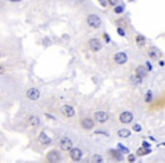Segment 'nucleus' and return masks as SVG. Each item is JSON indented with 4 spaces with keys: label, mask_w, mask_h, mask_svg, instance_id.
Masks as SVG:
<instances>
[{
    "label": "nucleus",
    "mask_w": 165,
    "mask_h": 163,
    "mask_svg": "<svg viewBox=\"0 0 165 163\" xmlns=\"http://www.w3.org/2000/svg\"><path fill=\"white\" fill-rule=\"evenodd\" d=\"M101 23H102V21H101V18L97 15L93 14V15H89L87 17V24L91 27H93V29H99V26H101Z\"/></svg>",
    "instance_id": "obj_1"
},
{
    "label": "nucleus",
    "mask_w": 165,
    "mask_h": 163,
    "mask_svg": "<svg viewBox=\"0 0 165 163\" xmlns=\"http://www.w3.org/2000/svg\"><path fill=\"white\" fill-rule=\"evenodd\" d=\"M72 140L69 138V137H62L60 139V143H59V146L62 151H71L72 150Z\"/></svg>",
    "instance_id": "obj_2"
},
{
    "label": "nucleus",
    "mask_w": 165,
    "mask_h": 163,
    "mask_svg": "<svg viewBox=\"0 0 165 163\" xmlns=\"http://www.w3.org/2000/svg\"><path fill=\"white\" fill-rule=\"evenodd\" d=\"M46 161L48 163H59L60 161V154L58 151L53 150V151H50L46 155Z\"/></svg>",
    "instance_id": "obj_3"
},
{
    "label": "nucleus",
    "mask_w": 165,
    "mask_h": 163,
    "mask_svg": "<svg viewBox=\"0 0 165 163\" xmlns=\"http://www.w3.org/2000/svg\"><path fill=\"white\" fill-rule=\"evenodd\" d=\"M88 47L92 51L96 52V51H99L102 49V43H101L99 39H91L88 41Z\"/></svg>",
    "instance_id": "obj_4"
},
{
    "label": "nucleus",
    "mask_w": 165,
    "mask_h": 163,
    "mask_svg": "<svg viewBox=\"0 0 165 163\" xmlns=\"http://www.w3.org/2000/svg\"><path fill=\"white\" fill-rule=\"evenodd\" d=\"M119 119H120V121L122 124H130L132 121V119H133V116H132L131 112H129V111H123L120 114Z\"/></svg>",
    "instance_id": "obj_5"
},
{
    "label": "nucleus",
    "mask_w": 165,
    "mask_h": 163,
    "mask_svg": "<svg viewBox=\"0 0 165 163\" xmlns=\"http://www.w3.org/2000/svg\"><path fill=\"white\" fill-rule=\"evenodd\" d=\"M61 113L64 116H66L67 118H71V117L75 116V109L71 105H68V104L62 105L61 106Z\"/></svg>",
    "instance_id": "obj_6"
},
{
    "label": "nucleus",
    "mask_w": 165,
    "mask_h": 163,
    "mask_svg": "<svg viewBox=\"0 0 165 163\" xmlns=\"http://www.w3.org/2000/svg\"><path fill=\"white\" fill-rule=\"evenodd\" d=\"M127 60H128V57H127V53H125V52H118L114 56V61L118 65H123L127 63Z\"/></svg>",
    "instance_id": "obj_7"
},
{
    "label": "nucleus",
    "mask_w": 165,
    "mask_h": 163,
    "mask_svg": "<svg viewBox=\"0 0 165 163\" xmlns=\"http://www.w3.org/2000/svg\"><path fill=\"white\" fill-rule=\"evenodd\" d=\"M26 96L30 100H32V101H36L40 98V91L37 88H30L27 91V93H26Z\"/></svg>",
    "instance_id": "obj_8"
},
{
    "label": "nucleus",
    "mask_w": 165,
    "mask_h": 163,
    "mask_svg": "<svg viewBox=\"0 0 165 163\" xmlns=\"http://www.w3.org/2000/svg\"><path fill=\"white\" fill-rule=\"evenodd\" d=\"M148 55H149V57L152 58V59H154V60H157V59H160L161 58V56H162V52L157 49V48H155V47H153V48H150L149 50H148Z\"/></svg>",
    "instance_id": "obj_9"
},
{
    "label": "nucleus",
    "mask_w": 165,
    "mask_h": 163,
    "mask_svg": "<svg viewBox=\"0 0 165 163\" xmlns=\"http://www.w3.org/2000/svg\"><path fill=\"white\" fill-rule=\"evenodd\" d=\"M83 156V152L79 148H72L70 151V158L72 161H79Z\"/></svg>",
    "instance_id": "obj_10"
},
{
    "label": "nucleus",
    "mask_w": 165,
    "mask_h": 163,
    "mask_svg": "<svg viewBox=\"0 0 165 163\" xmlns=\"http://www.w3.org/2000/svg\"><path fill=\"white\" fill-rule=\"evenodd\" d=\"M94 118H95L99 122H105V121H107V119H109V114H107L106 112H104V111H97V112H95Z\"/></svg>",
    "instance_id": "obj_11"
},
{
    "label": "nucleus",
    "mask_w": 165,
    "mask_h": 163,
    "mask_svg": "<svg viewBox=\"0 0 165 163\" xmlns=\"http://www.w3.org/2000/svg\"><path fill=\"white\" fill-rule=\"evenodd\" d=\"M38 142H40L42 145H49V144L51 143V138H50L44 131H42V132L40 134V136H38Z\"/></svg>",
    "instance_id": "obj_12"
},
{
    "label": "nucleus",
    "mask_w": 165,
    "mask_h": 163,
    "mask_svg": "<svg viewBox=\"0 0 165 163\" xmlns=\"http://www.w3.org/2000/svg\"><path fill=\"white\" fill-rule=\"evenodd\" d=\"M82 126L85 129H92L94 127V121L91 118H85V119L82 120Z\"/></svg>",
    "instance_id": "obj_13"
},
{
    "label": "nucleus",
    "mask_w": 165,
    "mask_h": 163,
    "mask_svg": "<svg viewBox=\"0 0 165 163\" xmlns=\"http://www.w3.org/2000/svg\"><path fill=\"white\" fill-rule=\"evenodd\" d=\"M147 71H148V69L145 66H138L136 69V75H138L140 77H145L147 75Z\"/></svg>",
    "instance_id": "obj_14"
},
{
    "label": "nucleus",
    "mask_w": 165,
    "mask_h": 163,
    "mask_svg": "<svg viewBox=\"0 0 165 163\" xmlns=\"http://www.w3.org/2000/svg\"><path fill=\"white\" fill-rule=\"evenodd\" d=\"M110 154H111V155H112L115 160L121 161V160L123 159V156H122L121 152H120V151H118V150H110Z\"/></svg>",
    "instance_id": "obj_15"
},
{
    "label": "nucleus",
    "mask_w": 165,
    "mask_h": 163,
    "mask_svg": "<svg viewBox=\"0 0 165 163\" xmlns=\"http://www.w3.org/2000/svg\"><path fill=\"white\" fill-rule=\"evenodd\" d=\"M130 135H131V132L129 129H120L118 131V136L121 138H128Z\"/></svg>",
    "instance_id": "obj_16"
},
{
    "label": "nucleus",
    "mask_w": 165,
    "mask_h": 163,
    "mask_svg": "<svg viewBox=\"0 0 165 163\" xmlns=\"http://www.w3.org/2000/svg\"><path fill=\"white\" fill-rule=\"evenodd\" d=\"M30 124H31L32 127H38V125H40V119H38V117H37V116H32V117L30 118Z\"/></svg>",
    "instance_id": "obj_17"
},
{
    "label": "nucleus",
    "mask_w": 165,
    "mask_h": 163,
    "mask_svg": "<svg viewBox=\"0 0 165 163\" xmlns=\"http://www.w3.org/2000/svg\"><path fill=\"white\" fill-rule=\"evenodd\" d=\"M131 82L133 85H140L142 83V77H140L138 75H135L131 77Z\"/></svg>",
    "instance_id": "obj_18"
},
{
    "label": "nucleus",
    "mask_w": 165,
    "mask_h": 163,
    "mask_svg": "<svg viewBox=\"0 0 165 163\" xmlns=\"http://www.w3.org/2000/svg\"><path fill=\"white\" fill-rule=\"evenodd\" d=\"M92 163H104V160L101 155H93L92 156Z\"/></svg>",
    "instance_id": "obj_19"
},
{
    "label": "nucleus",
    "mask_w": 165,
    "mask_h": 163,
    "mask_svg": "<svg viewBox=\"0 0 165 163\" xmlns=\"http://www.w3.org/2000/svg\"><path fill=\"white\" fill-rule=\"evenodd\" d=\"M150 153V150L149 148H145V147H141L137 151V154L138 155H146V154H149Z\"/></svg>",
    "instance_id": "obj_20"
},
{
    "label": "nucleus",
    "mask_w": 165,
    "mask_h": 163,
    "mask_svg": "<svg viewBox=\"0 0 165 163\" xmlns=\"http://www.w3.org/2000/svg\"><path fill=\"white\" fill-rule=\"evenodd\" d=\"M137 43H138L139 45H142V44L145 43V37L141 36V35H138V36H137Z\"/></svg>",
    "instance_id": "obj_21"
},
{
    "label": "nucleus",
    "mask_w": 165,
    "mask_h": 163,
    "mask_svg": "<svg viewBox=\"0 0 165 163\" xmlns=\"http://www.w3.org/2000/svg\"><path fill=\"white\" fill-rule=\"evenodd\" d=\"M118 150H120V151H122L123 153H129V150H128L127 147H125V146H123L122 144H120V143L118 144Z\"/></svg>",
    "instance_id": "obj_22"
},
{
    "label": "nucleus",
    "mask_w": 165,
    "mask_h": 163,
    "mask_svg": "<svg viewBox=\"0 0 165 163\" xmlns=\"http://www.w3.org/2000/svg\"><path fill=\"white\" fill-rule=\"evenodd\" d=\"M152 95H153V94H152V91H148V92H147V94H146V98H145L146 102H148V103H149V102L152 101Z\"/></svg>",
    "instance_id": "obj_23"
},
{
    "label": "nucleus",
    "mask_w": 165,
    "mask_h": 163,
    "mask_svg": "<svg viewBox=\"0 0 165 163\" xmlns=\"http://www.w3.org/2000/svg\"><path fill=\"white\" fill-rule=\"evenodd\" d=\"M114 11H115L117 14H121V13H123V7H122V6H117V7L114 8Z\"/></svg>",
    "instance_id": "obj_24"
},
{
    "label": "nucleus",
    "mask_w": 165,
    "mask_h": 163,
    "mask_svg": "<svg viewBox=\"0 0 165 163\" xmlns=\"http://www.w3.org/2000/svg\"><path fill=\"white\" fill-rule=\"evenodd\" d=\"M133 130H135V131H140V130H141V127H140V125H138V124H137V125H135V126H133Z\"/></svg>",
    "instance_id": "obj_25"
},
{
    "label": "nucleus",
    "mask_w": 165,
    "mask_h": 163,
    "mask_svg": "<svg viewBox=\"0 0 165 163\" xmlns=\"http://www.w3.org/2000/svg\"><path fill=\"white\" fill-rule=\"evenodd\" d=\"M118 33H119L121 36H125V31H123L121 27H118Z\"/></svg>",
    "instance_id": "obj_26"
},
{
    "label": "nucleus",
    "mask_w": 165,
    "mask_h": 163,
    "mask_svg": "<svg viewBox=\"0 0 165 163\" xmlns=\"http://www.w3.org/2000/svg\"><path fill=\"white\" fill-rule=\"evenodd\" d=\"M128 161H129V162H133V161H135V155H133V154H130V155L128 156Z\"/></svg>",
    "instance_id": "obj_27"
},
{
    "label": "nucleus",
    "mask_w": 165,
    "mask_h": 163,
    "mask_svg": "<svg viewBox=\"0 0 165 163\" xmlns=\"http://www.w3.org/2000/svg\"><path fill=\"white\" fill-rule=\"evenodd\" d=\"M149 143H147V142H142V147H145V148H149Z\"/></svg>",
    "instance_id": "obj_28"
},
{
    "label": "nucleus",
    "mask_w": 165,
    "mask_h": 163,
    "mask_svg": "<svg viewBox=\"0 0 165 163\" xmlns=\"http://www.w3.org/2000/svg\"><path fill=\"white\" fill-rule=\"evenodd\" d=\"M103 36H104V39H105V41H106V42H110V37H109V35H107V34H104Z\"/></svg>",
    "instance_id": "obj_29"
},
{
    "label": "nucleus",
    "mask_w": 165,
    "mask_h": 163,
    "mask_svg": "<svg viewBox=\"0 0 165 163\" xmlns=\"http://www.w3.org/2000/svg\"><path fill=\"white\" fill-rule=\"evenodd\" d=\"M146 66H147V69H148V70H150V69H152V65H150V63H149V61H147V63H146Z\"/></svg>",
    "instance_id": "obj_30"
},
{
    "label": "nucleus",
    "mask_w": 165,
    "mask_h": 163,
    "mask_svg": "<svg viewBox=\"0 0 165 163\" xmlns=\"http://www.w3.org/2000/svg\"><path fill=\"white\" fill-rule=\"evenodd\" d=\"M101 5H102V6H106V2H104V1H101Z\"/></svg>",
    "instance_id": "obj_31"
},
{
    "label": "nucleus",
    "mask_w": 165,
    "mask_h": 163,
    "mask_svg": "<svg viewBox=\"0 0 165 163\" xmlns=\"http://www.w3.org/2000/svg\"><path fill=\"white\" fill-rule=\"evenodd\" d=\"M164 65H165L164 61H160V66H164Z\"/></svg>",
    "instance_id": "obj_32"
},
{
    "label": "nucleus",
    "mask_w": 165,
    "mask_h": 163,
    "mask_svg": "<svg viewBox=\"0 0 165 163\" xmlns=\"http://www.w3.org/2000/svg\"><path fill=\"white\" fill-rule=\"evenodd\" d=\"M109 3H111V5H115V1H109Z\"/></svg>",
    "instance_id": "obj_33"
},
{
    "label": "nucleus",
    "mask_w": 165,
    "mask_h": 163,
    "mask_svg": "<svg viewBox=\"0 0 165 163\" xmlns=\"http://www.w3.org/2000/svg\"><path fill=\"white\" fill-rule=\"evenodd\" d=\"M162 145H165V143H163V144H162Z\"/></svg>",
    "instance_id": "obj_34"
}]
</instances>
